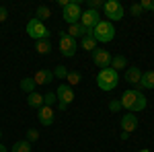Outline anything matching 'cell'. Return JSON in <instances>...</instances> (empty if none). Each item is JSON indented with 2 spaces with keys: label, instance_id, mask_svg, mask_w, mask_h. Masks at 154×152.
<instances>
[{
  "label": "cell",
  "instance_id": "cell-1",
  "mask_svg": "<svg viewBox=\"0 0 154 152\" xmlns=\"http://www.w3.org/2000/svg\"><path fill=\"white\" fill-rule=\"evenodd\" d=\"M119 101H121V107H123V109H128V113H140V111H144L146 105H148L144 93L138 91V88H128L125 93L121 95Z\"/></svg>",
  "mask_w": 154,
  "mask_h": 152
},
{
  "label": "cell",
  "instance_id": "cell-2",
  "mask_svg": "<svg viewBox=\"0 0 154 152\" xmlns=\"http://www.w3.org/2000/svg\"><path fill=\"white\" fill-rule=\"evenodd\" d=\"M93 37L97 43H109L115 39V25L109 23L107 19H101L99 23L93 27Z\"/></svg>",
  "mask_w": 154,
  "mask_h": 152
},
{
  "label": "cell",
  "instance_id": "cell-3",
  "mask_svg": "<svg viewBox=\"0 0 154 152\" xmlns=\"http://www.w3.org/2000/svg\"><path fill=\"white\" fill-rule=\"evenodd\" d=\"M97 84H99L101 91L109 93V91H113L119 84V74L113 68H101L99 74H97Z\"/></svg>",
  "mask_w": 154,
  "mask_h": 152
},
{
  "label": "cell",
  "instance_id": "cell-4",
  "mask_svg": "<svg viewBox=\"0 0 154 152\" xmlns=\"http://www.w3.org/2000/svg\"><path fill=\"white\" fill-rule=\"evenodd\" d=\"M82 17V8H80V0H70V4L66 8H62V19L68 25H76L80 23Z\"/></svg>",
  "mask_w": 154,
  "mask_h": 152
},
{
  "label": "cell",
  "instance_id": "cell-5",
  "mask_svg": "<svg viewBox=\"0 0 154 152\" xmlns=\"http://www.w3.org/2000/svg\"><path fill=\"white\" fill-rule=\"evenodd\" d=\"M27 35L31 37V39H35V41H39V39H49V29L41 21H37L35 17H33L27 23Z\"/></svg>",
  "mask_w": 154,
  "mask_h": 152
},
{
  "label": "cell",
  "instance_id": "cell-6",
  "mask_svg": "<svg viewBox=\"0 0 154 152\" xmlns=\"http://www.w3.org/2000/svg\"><path fill=\"white\" fill-rule=\"evenodd\" d=\"M103 11H105V17L109 23H117V21H121L123 19V14H125V11H123V6H121V2L119 0H107L105 4H103Z\"/></svg>",
  "mask_w": 154,
  "mask_h": 152
},
{
  "label": "cell",
  "instance_id": "cell-7",
  "mask_svg": "<svg viewBox=\"0 0 154 152\" xmlns=\"http://www.w3.org/2000/svg\"><path fill=\"white\" fill-rule=\"evenodd\" d=\"M56 97H58V109L60 111H66V107L74 101V88L68 86L66 82H62L56 88Z\"/></svg>",
  "mask_w": 154,
  "mask_h": 152
},
{
  "label": "cell",
  "instance_id": "cell-8",
  "mask_svg": "<svg viewBox=\"0 0 154 152\" xmlns=\"http://www.w3.org/2000/svg\"><path fill=\"white\" fill-rule=\"evenodd\" d=\"M76 49H78L76 39H72L66 31H60V51H62V56L64 58H74Z\"/></svg>",
  "mask_w": 154,
  "mask_h": 152
},
{
  "label": "cell",
  "instance_id": "cell-9",
  "mask_svg": "<svg viewBox=\"0 0 154 152\" xmlns=\"http://www.w3.org/2000/svg\"><path fill=\"white\" fill-rule=\"evenodd\" d=\"M101 21V17H99V11H93V8H86L82 11V17H80V25H82L86 31H93V27Z\"/></svg>",
  "mask_w": 154,
  "mask_h": 152
},
{
  "label": "cell",
  "instance_id": "cell-10",
  "mask_svg": "<svg viewBox=\"0 0 154 152\" xmlns=\"http://www.w3.org/2000/svg\"><path fill=\"white\" fill-rule=\"evenodd\" d=\"M37 119H39V123H41V126L49 128V126L54 123V119H56V113H54V109H51V107L43 105L41 109H37Z\"/></svg>",
  "mask_w": 154,
  "mask_h": 152
},
{
  "label": "cell",
  "instance_id": "cell-11",
  "mask_svg": "<svg viewBox=\"0 0 154 152\" xmlns=\"http://www.w3.org/2000/svg\"><path fill=\"white\" fill-rule=\"evenodd\" d=\"M111 54L107 51V49H95L93 51V62H95L99 68H109L111 66Z\"/></svg>",
  "mask_w": 154,
  "mask_h": 152
},
{
  "label": "cell",
  "instance_id": "cell-12",
  "mask_svg": "<svg viewBox=\"0 0 154 152\" xmlns=\"http://www.w3.org/2000/svg\"><path fill=\"white\" fill-rule=\"evenodd\" d=\"M138 115L136 113H125V115L121 117V121H119V126H121V129L123 132H128V134H131V132H136L138 129Z\"/></svg>",
  "mask_w": 154,
  "mask_h": 152
},
{
  "label": "cell",
  "instance_id": "cell-13",
  "mask_svg": "<svg viewBox=\"0 0 154 152\" xmlns=\"http://www.w3.org/2000/svg\"><path fill=\"white\" fill-rule=\"evenodd\" d=\"M138 91H154V70H146L142 72V78L136 86Z\"/></svg>",
  "mask_w": 154,
  "mask_h": 152
},
{
  "label": "cell",
  "instance_id": "cell-14",
  "mask_svg": "<svg viewBox=\"0 0 154 152\" xmlns=\"http://www.w3.org/2000/svg\"><path fill=\"white\" fill-rule=\"evenodd\" d=\"M33 80H35V84H37V86L49 84V82L54 80V70H49V68H41V70H37V72H35Z\"/></svg>",
  "mask_w": 154,
  "mask_h": 152
},
{
  "label": "cell",
  "instance_id": "cell-15",
  "mask_svg": "<svg viewBox=\"0 0 154 152\" xmlns=\"http://www.w3.org/2000/svg\"><path fill=\"white\" fill-rule=\"evenodd\" d=\"M140 78H142V70L138 66H128L125 68V82H130L131 86H138Z\"/></svg>",
  "mask_w": 154,
  "mask_h": 152
},
{
  "label": "cell",
  "instance_id": "cell-16",
  "mask_svg": "<svg viewBox=\"0 0 154 152\" xmlns=\"http://www.w3.org/2000/svg\"><path fill=\"white\" fill-rule=\"evenodd\" d=\"M68 35L72 37V39H82L84 35H93V31H86L80 23H76V25H68Z\"/></svg>",
  "mask_w": 154,
  "mask_h": 152
},
{
  "label": "cell",
  "instance_id": "cell-17",
  "mask_svg": "<svg viewBox=\"0 0 154 152\" xmlns=\"http://www.w3.org/2000/svg\"><path fill=\"white\" fill-rule=\"evenodd\" d=\"M128 66H130V64H128V58L121 56V54H117V56L111 58V66H109V68H113L115 72H119V70H125Z\"/></svg>",
  "mask_w": 154,
  "mask_h": 152
},
{
  "label": "cell",
  "instance_id": "cell-18",
  "mask_svg": "<svg viewBox=\"0 0 154 152\" xmlns=\"http://www.w3.org/2000/svg\"><path fill=\"white\" fill-rule=\"evenodd\" d=\"M27 105L31 107V109H41L43 107V95H39L37 91L27 95Z\"/></svg>",
  "mask_w": 154,
  "mask_h": 152
},
{
  "label": "cell",
  "instance_id": "cell-19",
  "mask_svg": "<svg viewBox=\"0 0 154 152\" xmlns=\"http://www.w3.org/2000/svg\"><path fill=\"white\" fill-rule=\"evenodd\" d=\"M31 150H33V144H31V142H27V140H17V142L11 146V150H8V152H31Z\"/></svg>",
  "mask_w": 154,
  "mask_h": 152
},
{
  "label": "cell",
  "instance_id": "cell-20",
  "mask_svg": "<svg viewBox=\"0 0 154 152\" xmlns=\"http://www.w3.org/2000/svg\"><path fill=\"white\" fill-rule=\"evenodd\" d=\"M49 17H51V8H49V6L39 4V6L35 8V19H37V21H41V23H43V21H48Z\"/></svg>",
  "mask_w": 154,
  "mask_h": 152
},
{
  "label": "cell",
  "instance_id": "cell-21",
  "mask_svg": "<svg viewBox=\"0 0 154 152\" xmlns=\"http://www.w3.org/2000/svg\"><path fill=\"white\" fill-rule=\"evenodd\" d=\"M19 86H21V91H25L27 95L35 93V88H37V84H35V80H33V76H27V78H23Z\"/></svg>",
  "mask_w": 154,
  "mask_h": 152
},
{
  "label": "cell",
  "instance_id": "cell-22",
  "mask_svg": "<svg viewBox=\"0 0 154 152\" xmlns=\"http://www.w3.org/2000/svg\"><path fill=\"white\" fill-rule=\"evenodd\" d=\"M35 49H37V54L48 56L49 51H51V41L49 39H39V41H35Z\"/></svg>",
  "mask_w": 154,
  "mask_h": 152
},
{
  "label": "cell",
  "instance_id": "cell-23",
  "mask_svg": "<svg viewBox=\"0 0 154 152\" xmlns=\"http://www.w3.org/2000/svg\"><path fill=\"white\" fill-rule=\"evenodd\" d=\"M80 80H82V74L78 70H70L68 76H66V84L68 86H76V84H80Z\"/></svg>",
  "mask_w": 154,
  "mask_h": 152
},
{
  "label": "cell",
  "instance_id": "cell-24",
  "mask_svg": "<svg viewBox=\"0 0 154 152\" xmlns=\"http://www.w3.org/2000/svg\"><path fill=\"white\" fill-rule=\"evenodd\" d=\"M80 43H82L84 51H91V54H93V51L97 49V41H95V37H93V35H84Z\"/></svg>",
  "mask_w": 154,
  "mask_h": 152
},
{
  "label": "cell",
  "instance_id": "cell-25",
  "mask_svg": "<svg viewBox=\"0 0 154 152\" xmlns=\"http://www.w3.org/2000/svg\"><path fill=\"white\" fill-rule=\"evenodd\" d=\"M54 103H58V97H56V91H48V93L43 95V105L51 107Z\"/></svg>",
  "mask_w": 154,
  "mask_h": 152
},
{
  "label": "cell",
  "instance_id": "cell-26",
  "mask_svg": "<svg viewBox=\"0 0 154 152\" xmlns=\"http://www.w3.org/2000/svg\"><path fill=\"white\" fill-rule=\"evenodd\" d=\"M68 68L66 66H56V70H54V78H62V80H66V76H68Z\"/></svg>",
  "mask_w": 154,
  "mask_h": 152
},
{
  "label": "cell",
  "instance_id": "cell-27",
  "mask_svg": "<svg viewBox=\"0 0 154 152\" xmlns=\"http://www.w3.org/2000/svg\"><path fill=\"white\" fill-rule=\"evenodd\" d=\"M25 140L31 142V144H33V142H37V140H39V132H37L35 128H29V129H27V138H25Z\"/></svg>",
  "mask_w": 154,
  "mask_h": 152
},
{
  "label": "cell",
  "instance_id": "cell-28",
  "mask_svg": "<svg viewBox=\"0 0 154 152\" xmlns=\"http://www.w3.org/2000/svg\"><path fill=\"white\" fill-rule=\"evenodd\" d=\"M123 107H121V101L119 99H113V101H109V111L111 113H117V111H121Z\"/></svg>",
  "mask_w": 154,
  "mask_h": 152
},
{
  "label": "cell",
  "instance_id": "cell-29",
  "mask_svg": "<svg viewBox=\"0 0 154 152\" xmlns=\"http://www.w3.org/2000/svg\"><path fill=\"white\" fill-rule=\"evenodd\" d=\"M86 4H88V8H93V11H99L105 2L103 0H86Z\"/></svg>",
  "mask_w": 154,
  "mask_h": 152
},
{
  "label": "cell",
  "instance_id": "cell-30",
  "mask_svg": "<svg viewBox=\"0 0 154 152\" xmlns=\"http://www.w3.org/2000/svg\"><path fill=\"white\" fill-rule=\"evenodd\" d=\"M130 12L131 14H134V17H140V14H142V6H140V2H136V4H131L130 6Z\"/></svg>",
  "mask_w": 154,
  "mask_h": 152
},
{
  "label": "cell",
  "instance_id": "cell-31",
  "mask_svg": "<svg viewBox=\"0 0 154 152\" xmlns=\"http://www.w3.org/2000/svg\"><path fill=\"white\" fill-rule=\"evenodd\" d=\"M140 6H142V11H154V0H142Z\"/></svg>",
  "mask_w": 154,
  "mask_h": 152
},
{
  "label": "cell",
  "instance_id": "cell-32",
  "mask_svg": "<svg viewBox=\"0 0 154 152\" xmlns=\"http://www.w3.org/2000/svg\"><path fill=\"white\" fill-rule=\"evenodd\" d=\"M6 19H8V11H6L4 6H0V23H4Z\"/></svg>",
  "mask_w": 154,
  "mask_h": 152
},
{
  "label": "cell",
  "instance_id": "cell-33",
  "mask_svg": "<svg viewBox=\"0 0 154 152\" xmlns=\"http://www.w3.org/2000/svg\"><path fill=\"white\" fill-rule=\"evenodd\" d=\"M58 4H60V6H62V8H66V6L70 4V0H58Z\"/></svg>",
  "mask_w": 154,
  "mask_h": 152
},
{
  "label": "cell",
  "instance_id": "cell-34",
  "mask_svg": "<svg viewBox=\"0 0 154 152\" xmlns=\"http://www.w3.org/2000/svg\"><path fill=\"white\" fill-rule=\"evenodd\" d=\"M0 152H8V148H6V146H4L2 142H0Z\"/></svg>",
  "mask_w": 154,
  "mask_h": 152
},
{
  "label": "cell",
  "instance_id": "cell-35",
  "mask_svg": "<svg viewBox=\"0 0 154 152\" xmlns=\"http://www.w3.org/2000/svg\"><path fill=\"white\" fill-rule=\"evenodd\" d=\"M138 152H152V150H148V148H140Z\"/></svg>",
  "mask_w": 154,
  "mask_h": 152
},
{
  "label": "cell",
  "instance_id": "cell-36",
  "mask_svg": "<svg viewBox=\"0 0 154 152\" xmlns=\"http://www.w3.org/2000/svg\"><path fill=\"white\" fill-rule=\"evenodd\" d=\"M0 138H2V129H0Z\"/></svg>",
  "mask_w": 154,
  "mask_h": 152
}]
</instances>
